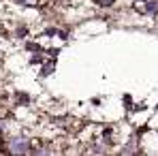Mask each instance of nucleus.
<instances>
[{
  "mask_svg": "<svg viewBox=\"0 0 158 156\" xmlns=\"http://www.w3.org/2000/svg\"><path fill=\"white\" fill-rule=\"evenodd\" d=\"M6 150L13 154H28L32 150V139L26 137H9L6 139Z\"/></svg>",
  "mask_w": 158,
  "mask_h": 156,
  "instance_id": "1",
  "label": "nucleus"
},
{
  "mask_svg": "<svg viewBox=\"0 0 158 156\" xmlns=\"http://www.w3.org/2000/svg\"><path fill=\"white\" fill-rule=\"evenodd\" d=\"M143 9V13H148V15H158V0H145L143 4H141Z\"/></svg>",
  "mask_w": 158,
  "mask_h": 156,
  "instance_id": "2",
  "label": "nucleus"
},
{
  "mask_svg": "<svg viewBox=\"0 0 158 156\" xmlns=\"http://www.w3.org/2000/svg\"><path fill=\"white\" fill-rule=\"evenodd\" d=\"M94 4L101 6V9H111L115 4V0H94Z\"/></svg>",
  "mask_w": 158,
  "mask_h": 156,
  "instance_id": "3",
  "label": "nucleus"
},
{
  "mask_svg": "<svg viewBox=\"0 0 158 156\" xmlns=\"http://www.w3.org/2000/svg\"><path fill=\"white\" fill-rule=\"evenodd\" d=\"M15 4H22V6H32V4H36L39 0H13Z\"/></svg>",
  "mask_w": 158,
  "mask_h": 156,
  "instance_id": "4",
  "label": "nucleus"
},
{
  "mask_svg": "<svg viewBox=\"0 0 158 156\" xmlns=\"http://www.w3.org/2000/svg\"><path fill=\"white\" fill-rule=\"evenodd\" d=\"M26 49H32V52H39V45H36V43H26Z\"/></svg>",
  "mask_w": 158,
  "mask_h": 156,
  "instance_id": "5",
  "label": "nucleus"
},
{
  "mask_svg": "<svg viewBox=\"0 0 158 156\" xmlns=\"http://www.w3.org/2000/svg\"><path fill=\"white\" fill-rule=\"evenodd\" d=\"M135 2H145V0H135Z\"/></svg>",
  "mask_w": 158,
  "mask_h": 156,
  "instance_id": "6",
  "label": "nucleus"
}]
</instances>
